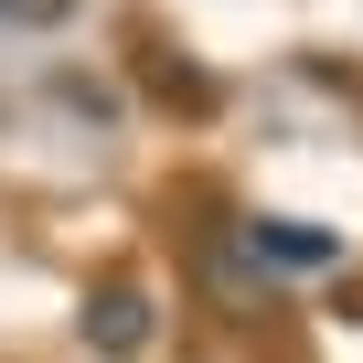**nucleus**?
I'll return each instance as SVG.
<instances>
[{
	"mask_svg": "<svg viewBox=\"0 0 363 363\" xmlns=\"http://www.w3.org/2000/svg\"><path fill=\"white\" fill-rule=\"evenodd\" d=\"M86 342H96V352H139V342H150V289H139V278H107V289L86 299Z\"/></svg>",
	"mask_w": 363,
	"mask_h": 363,
	"instance_id": "f257e3e1",
	"label": "nucleus"
},
{
	"mask_svg": "<svg viewBox=\"0 0 363 363\" xmlns=\"http://www.w3.org/2000/svg\"><path fill=\"white\" fill-rule=\"evenodd\" d=\"M257 257H278V267H331V235H320V225H257Z\"/></svg>",
	"mask_w": 363,
	"mask_h": 363,
	"instance_id": "f03ea898",
	"label": "nucleus"
},
{
	"mask_svg": "<svg viewBox=\"0 0 363 363\" xmlns=\"http://www.w3.org/2000/svg\"><path fill=\"white\" fill-rule=\"evenodd\" d=\"M43 11H65V0H0V22H43Z\"/></svg>",
	"mask_w": 363,
	"mask_h": 363,
	"instance_id": "7ed1b4c3",
	"label": "nucleus"
}]
</instances>
